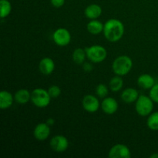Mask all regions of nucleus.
I'll use <instances>...</instances> for the list:
<instances>
[{
    "mask_svg": "<svg viewBox=\"0 0 158 158\" xmlns=\"http://www.w3.org/2000/svg\"><path fill=\"white\" fill-rule=\"evenodd\" d=\"M119 104L113 97H105L101 103L102 110L108 115H112L118 110Z\"/></svg>",
    "mask_w": 158,
    "mask_h": 158,
    "instance_id": "obj_11",
    "label": "nucleus"
},
{
    "mask_svg": "<svg viewBox=\"0 0 158 158\" xmlns=\"http://www.w3.org/2000/svg\"><path fill=\"white\" fill-rule=\"evenodd\" d=\"M147 126L150 130L158 131V111L150 114L147 120Z\"/></svg>",
    "mask_w": 158,
    "mask_h": 158,
    "instance_id": "obj_21",
    "label": "nucleus"
},
{
    "mask_svg": "<svg viewBox=\"0 0 158 158\" xmlns=\"http://www.w3.org/2000/svg\"><path fill=\"white\" fill-rule=\"evenodd\" d=\"M46 123H47L48 125H49V126H52V125H54V123H55V120H54L53 118H49L46 120Z\"/></svg>",
    "mask_w": 158,
    "mask_h": 158,
    "instance_id": "obj_28",
    "label": "nucleus"
},
{
    "mask_svg": "<svg viewBox=\"0 0 158 158\" xmlns=\"http://www.w3.org/2000/svg\"><path fill=\"white\" fill-rule=\"evenodd\" d=\"M82 105H83V109L88 113L97 112L100 106L98 98L91 94L84 96L82 100Z\"/></svg>",
    "mask_w": 158,
    "mask_h": 158,
    "instance_id": "obj_9",
    "label": "nucleus"
},
{
    "mask_svg": "<svg viewBox=\"0 0 158 158\" xmlns=\"http://www.w3.org/2000/svg\"><path fill=\"white\" fill-rule=\"evenodd\" d=\"M110 158H130L131 157V150L123 143L114 145L108 153Z\"/></svg>",
    "mask_w": 158,
    "mask_h": 158,
    "instance_id": "obj_7",
    "label": "nucleus"
},
{
    "mask_svg": "<svg viewBox=\"0 0 158 158\" xmlns=\"http://www.w3.org/2000/svg\"><path fill=\"white\" fill-rule=\"evenodd\" d=\"M84 14L89 19H97L101 15L102 8L97 4H91L85 9Z\"/></svg>",
    "mask_w": 158,
    "mask_h": 158,
    "instance_id": "obj_15",
    "label": "nucleus"
},
{
    "mask_svg": "<svg viewBox=\"0 0 158 158\" xmlns=\"http://www.w3.org/2000/svg\"><path fill=\"white\" fill-rule=\"evenodd\" d=\"M124 25L117 19H110L105 23L103 34L108 41L117 43L124 35Z\"/></svg>",
    "mask_w": 158,
    "mask_h": 158,
    "instance_id": "obj_1",
    "label": "nucleus"
},
{
    "mask_svg": "<svg viewBox=\"0 0 158 158\" xmlns=\"http://www.w3.org/2000/svg\"><path fill=\"white\" fill-rule=\"evenodd\" d=\"M103 27L104 25L97 19H91V21L86 25V29L92 35H98L100 32H103Z\"/></svg>",
    "mask_w": 158,
    "mask_h": 158,
    "instance_id": "obj_18",
    "label": "nucleus"
},
{
    "mask_svg": "<svg viewBox=\"0 0 158 158\" xmlns=\"http://www.w3.org/2000/svg\"><path fill=\"white\" fill-rule=\"evenodd\" d=\"M86 50L82 49V48H77L73 52V60L74 63H76L78 65L83 64V63L85 62V60H86Z\"/></svg>",
    "mask_w": 158,
    "mask_h": 158,
    "instance_id": "obj_20",
    "label": "nucleus"
},
{
    "mask_svg": "<svg viewBox=\"0 0 158 158\" xmlns=\"http://www.w3.org/2000/svg\"><path fill=\"white\" fill-rule=\"evenodd\" d=\"M0 6H1V19L6 18L12 12V5L9 0H1L0 1Z\"/></svg>",
    "mask_w": 158,
    "mask_h": 158,
    "instance_id": "obj_22",
    "label": "nucleus"
},
{
    "mask_svg": "<svg viewBox=\"0 0 158 158\" xmlns=\"http://www.w3.org/2000/svg\"><path fill=\"white\" fill-rule=\"evenodd\" d=\"M56 65L53 60L49 57H45L42 59L39 64L40 71L44 75H50L53 73Z\"/></svg>",
    "mask_w": 158,
    "mask_h": 158,
    "instance_id": "obj_12",
    "label": "nucleus"
},
{
    "mask_svg": "<svg viewBox=\"0 0 158 158\" xmlns=\"http://www.w3.org/2000/svg\"><path fill=\"white\" fill-rule=\"evenodd\" d=\"M14 97L7 90H2L0 93V108L6 110L10 107L13 103Z\"/></svg>",
    "mask_w": 158,
    "mask_h": 158,
    "instance_id": "obj_16",
    "label": "nucleus"
},
{
    "mask_svg": "<svg viewBox=\"0 0 158 158\" xmlns=\"http://www.w3.org/2000/svg\"><path fill=\"white\" fill-rule=\"evenodd\" d=\"M14 100L19 104H26L31 100V93L26 89H20L14 95Z\"/></svg>",
    "mask_w": 158,
    "mask_h": 158,
    "instance_id": "obj_17",
    "label": "nucleus"
},
{
    "mask_svg": "<svg viewBox=\"0 0 158 158\" xmlns=\"http://www.w3.org/2000/svg\"><path fill=\"white\" fill-rule=\"evenodd\" d=\"M51 99L48 90L43 88L34 89L31 93V101L39 108H45L49 106Z\"/></svg>",
    "mask_w": 158,
    "mask_h": 158,
    "instance_id": "obj_3",
    "label": "nucleus"
},
{
    "mask_svg": "<svg viewBox=\"0 0 158 158\" xmlns=\"http://www.w3.org/2000/svg\"><path fill=\"white\" fill-rule=\"evenodd\" d=\"M154 103L152 99L146 95L139 96L136 101L135 110L138 115L141 117H147L152 113L154 109Z\"/></svg>",
    "mask_w": 158,
    "mask_h": 158,
    "instance_id": "obj_5",
    "label": "nucleus"
},
{
    "mask_svg": "<svg viewBox=\"0 0 158 158\" xmlns=\"http://www.w3.org/2000/svg\"><path fill=\"white\" fill-rule=\"evenodd\" d=\"M50 126L46 123H40L35 127L33 131L34 137L39 141H44L50 135Z\"/></svg>",
    "mask_w": 158,
    "mask_h": 158,
    "instance_id": "obj_10",
    "label": "nucleus"
},
{
    "mask_svg": "<svg viewBox=\"0 0 158 158\" xmlns=\"http://www.w3.org/2000/svg\"><path fill=\"white\" fill-rule=\"evenodd\" d=\"M133 67L132 59L128 56H120L113 62L112 69L114 73L117 76H126L131 72Z\"/></svg>",
    "mask_w": 158,
    "mask_h": 158,
    "instance_id": "obj_2",
    "label": "nucleus"
},
{
    "mask_svg": "<svg viewBox=\"0 0 158 158\" xmlns=\"http://www.w3.org/2000/svg\"><path fill=\"white\" fill-rule=\"evenodd\" d=\"M149 96L154 103H158V83H155V85L151 88Z\"/></svg>",
    "mask_w": 158,
    "mask_h": 158,
    "instance_id": "obj_25",
    "label": "nucleus"
},
{
    "mask_svg": "<svg viewBox=\"0 0 158 158\" xmlns=\"http://www.w3.org/2000/svg\"><path fill=\"white\" fill-rule=\"evenodd\" d=\"M51 4L56 8H60L64 5L65 0H50Z\"/></svg>",
    "mask_w": 158,
    "mask_h": 158,
    "instance_id": "obj_26",
    "label": "nucleus"
},
{
    "mask_svg": "<svg viewBox=\"0 0 158 158\" xmlns=\"http://www.w3.org/2000/svg\"><path fill=\"white\" fill-rule=\"evenodd\" d=\"M86 57L94 63H100L104 61L107 56V51L100 45H93L85 49Z\"/></svg>",
    "mask_w": 158,
    "mask_h": 158,
    "instance_id": "obj_4",
    "label": "nucleus"
},
{
    "mask_svg": "<svg viewBox=\"0 0 158 158\" xmlns=\"http://www.w3.org/2000/svg\"><path fill=\"white\" fill-rule=\"evenodd\" d=\"M49 144L55 152L63 153L69 148V140L65 136L56 135L51 139Z\"/></svg>",
    "mask_w": 158,
    "mask_h": 158,
    "instance_id": "obj_8",
    "label": "nucleus"
},
{
    "mask_svg": "<svg viewBox=\"0 0 158 158\" xmlns=\"http://www.w3.org/2000/svg\"><path fill=\"white\" fill-rule=\"evenodd\" d=\"M123 86V80L120 76H116L113 77L109 83V88L113 92H118L121 90Z\"/></svg>",
    "mask_w": 158,
    "mask_h": 158,
    "instance_id": "obj_19",
    "label": "nucleus"
},
{
    "mask_svg": "<svg viewBox=\"0 0 158 158\" xmlns=\"http://www.w3.org/2000/svg\"><path fill=\"white\" fill-rule=\"evenodd\" d=\"M108 93H109V89L103 83H100L96 88V94L100 98H105V97H106L108 95Z\"/></svg>",
    "mask_w": 158,
    "mask_h": 158,
    "instance_id": "obj_23",
    "label": "nucleus"
},
{
    "mask_svg": "<svg viewBox=\"0 0 158 158\" xmlns=\"http://www.w3.org/2000/svg\"><path fill=\"white\" fill-rule=\"evenodd\" d=\"M139 93L136 89L132 87L127 88L121 93V100L126 103H132L137 101L139 97Z\"/></svg>",
    "mask_w": 158,
    "mask_h": 158,
    "instance_id": "obj_13",
    "label": "nucleus"
},
{
    "mask_svg": "<svg viewBox=\"0 0 158 158\" xmlns=\"http://www.w3.org/2000/svg\"><path fill=\"white\" fill-rule=\"evenodd\" d=\"M71 34L68 29L65 28H59L52 34L54 43L59 46H66L71 42Z\"/></svg>",
    "mask_w": 158,
    "mask_h": 158,
    "instance_id": "obj_6",
    "label": "nucleus"
},
{
    "mask_svg": "<svg viewBox=\"0 0 158 158\" xmlns=\"http://www.w3.org/2000/svg\"><path fill=\"white\" fill-rule=\"evenodd\" d=\"M47 90L48 92H49V96H50L52 99L58 98V97L60 96V94H61V92H62L60 86H56V85H52V86H51Z\"/></svg>",
    "mask_w": 158,
    "mask_h": 158,
    "instance_id": "obj_24",
    "label": "nucleus"
},
{
    "mask_svg": "<svg viewBox=\"0 0 158 158\" xmlns=\"http://www.w3.org/2000/svg\"><path fill=\"white\" fill-rule=\"evenodd\" d=\"M151 158H158V153H155V154L151 155Z\"/></svg>",
    "mask_w": 158,
    "mask_h": 158,
    "instance_id": "obj_29",
    "label": "nucleus"
},
{
    "mask_svg": "<svg viewBox=\"0 0 158 158\" xmlns=\"http://www.w3.org/2000/svg\"><path fill=\"white\" fill-rule=\"evenodd\" d=\"M137 84L142 89H151L155 85V80L150 74L143 73L137 78Z\"/></svg>",
    "mask_w": 158,
    "mask_h": 158,
    "instance_id": "obj_14",
    "label": "nucleus"
},
{
    "mask_svg": "<svg viewBox=\"0 0 158 158\" xmlns=\"http://www.w3.org/2000/svg\"><path fill=\"white\" fill-rule=\"evenodd\" d=\"M83 70H84L85 72H87V73L91 72V71H92V69H94V67H93V65L91 64V63H86V62H84V63H83Z\"/></svg>",
    "mask_w": 158,
    "mask_h": 158,
    "instance_id": "obj_27",
    "label": "nucleus"
}]
</instances>
